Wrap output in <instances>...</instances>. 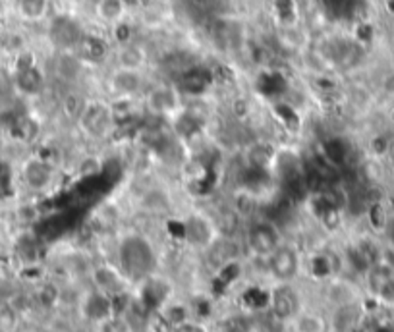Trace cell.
<instances>
[{
  "label": "cell",
  "mask_w": 394,
  "mask_h": 332,
  "mask_svg": "<svg viewBox=\"0 0 394 332\" xmlns=\"http://www.w3.org/2000/svg\"><path fill=\"white\" fill-rule=\"evenodd\" d=\"M159 267V255L149 238L144 234H126L118 242V269L128 282L141 284L151 279Z\"/></svg>",
  "instance_id": "1"
},
{
  "label": "cell",
  "mask_w": 394,
  "mask_h": 332,
  "mask_svg": "<svg viewBox=\"0 0 394 332\" xmlns=\"http://www.w3.org/2000/svg\"><path fill=\"white\" fill-rule=\"evenodd\" d=\"M46 83H49V72L39 64L30 51L14 56V66L10 72V87L18 97L25 101L43 97Z\"/></svg>",
  "instance_id": "2"
},
{
  "label": "cell",
  "mask_w": 394,
  "mask_h": 332,
  "mask_svg": "<svg viewBox=\"0 0 394 332\" xmlns=\"http://www.w3.org/2000/svg\"><path fill=\"white\" fill-rule=\"evenodd\" d=\"M61 178V166L56 160L43 155H31L22 160L18 168V184L20 188L30 191L33 196H46L56 189Z\"/></svg>",
  "instance_id": "3"
},
{
  "label": "cell",
  "mask_w": 394,
  "mask_h": 332,
  "mask_svg": "<svg viewBox=\"0 0 394 332\" xmlns=\"http://www.w3.org/2000/svg\"><path fill=\"white\" fill-rule=\"evenodd\" d=\"M76 128L85 139L91 141H105L113 136L116 126V118H114L113 103L99 97H87L84 103L82 113L76 118Z\"/></svg>",
  "instance_id": "4"
},
{
  "label": "cell",
  "mask_w": 394,
  "mask_h": 332,
  "mask_svg": "<svg viewBox=\"0 0 394 332\" xmlns=\"http://www.w3.org/2000/svg\"><path fill=\"white\" fill-rule=\"evenodd\" d=\"M186 98L182 97V93L178 91L172 82H159L153 83L147 87V91L141 97V103L145 106V113L153 114V116H160L172 120L176 114L184 108Z\"/></svg>",
  "instance_id": "5"
},
{
  "label": "cell",
  "mask_w": 394,
  "mask_h": 332,
  "mask_svg": "<svg viewBox=\"0 0 394 332\" xmlns=\"http://www.w3.org/2000/svg\"><path fill=\"white\" fill-rule=\"evenodd\" d=\"M243 240H246V248L251 255L267 259L282 243L281 226L269 217L253 219L246 228Z\"/></svg>",
  "instance_id": "6"
},
{
  "label": "cell",
  "mask_w": 394,
  "mask_h": 332,
  "mask_svg": "<svg viewBox=\"0 0 394 332\" xmlns=\"http://www.w3.org/2000/svg\"><path fill=\"white\" fill-rule=\"evenodd\" d=\"M267 307L269 315L282 325H288L303 311L302 295L292 282H277L267 295Z\"/></svg>",
  "instance_id": "7"
},
{
  "label": "cell",
  "mask_w": 394,
  "mask_h": 332,
  "mask_svg": "<svg viewBox=\"0 0 394 332\" xmlns=\"http://www.w3.org/2000/svg\"><path fill=\"white\" fill-rule=\"evenodd\" d=\"M144 70H129L114 66L106 77V89L113 98H141L147 91Z\"/></svg>",
  "instance_id": "8"
},
{
  "label": "cell",
  "mask_w": 394,
  "mask_h": 332,
  "mask_svg": "<svg viewBox=\"0 0 394 332\" xmlns=\"http://www.w3.org/2000/svg\"><path fill=\"white\" fill-rule=\"evenodd\" d=\"M267 272L274 282H294L302 271V257L300 251L292 243L282 242L265 259Z\"/></svg>",
  "instance_id": "9"
},
{
  "label": "cell",
  "mask_w": 394,
  "mask_h": 332,
  "mask_svg": "<svg viewBox=\"0 0 394 332\" xmlns=\"http://www.w3.org/2000/svg\"><path fill=\"white\" fill-rule=\"evenodd\" d=\"M85 27L77 18L70 14H58L51 18L46 27V37L54 51H76L80 39L84 37Z\"/></svg>",
  "instance_id": "10"
},
{
  "label": "cell",
  "mask_w": 394,
  "mask_h": 332,
  "mask_svg": "<svg viewBox=\"0 0 394 332\" xmlns=\"http://www.w3.org/2000/svg\"><path fill=\"white\" fill-rule=\"evenodd\" d=\"M215 82H217V77L212 74V68L203 66L199 62H196L188 70H184L180 76H176L172 79V83L182 93L184 98L207 97L212 91V87H215Z\"/></svg>",
  "instance_id": "11"
},
{
  "label": "cell",
  "mask_w": 394,
  "mask_h": 332,
  "mask_svg": "<svg viewBox=\"0 0 394 332\" xmlns=\"http://www.w3.org/2000/svg\"><path fill=\"white\" fill-rule=\"evenodd\" d=\"M85 70H87V64L74 51H54L49 76H53L56 82L66 85L68 89H74L77 83L84 79Z\"/></svg>",
  "instance_id": "12"
},
{
  "label": "cell",
  "mask_w": 394,
  "mask_h": 332,
  "mask_svg": "<svg viewBox=\"0 0 394 332\" xmlns=\"http://www.w3.org/2000/svg\"><path fill=\"white\" fill-rule=\"evenodd\" d=\"M74 53H76L87 66H99V64H103V62L113 54V45H110V41H108L105 35L85 30L84 37L80 39V43H77Z\"/></svg>",
  "instance_id": "13"
},
{
  "label": "cell",
  "mask_w": 394,
  "mask_h": 332,
  "mask_svg": "<svg viewBox=\"0 0 394 332\" xmlns=\"http://www.w3.org/2000/svg\"><path fill=\"white\" fill-rule=\"evenodd\" d=\"M215 228H217L215 220L207 219L201 212H191L190 217L182 222L184 240L191 243L193 248H209L217 240Z\"/></svg>",
  "instance_id": "14"
},
{
  "label": "cell",
  "mask_w": 394,
  "mask_h": 332,
  "mask_svg": "<svg viewBox=\"0 0 394 332\" xmlns=\"http://www.w3.org/2000/svg\"><path fill=\"white\" fill-rule=\"evenodd\" d=\"M91 282L95 290L103 292V294L116 298V295L126 294V276L122 274L120 269H113V267H95L91 271Z\"/></svg>",
  "instance_id": "15"
},
{
  "label": "cell",
  "mask_w": 394,
  "mask_h": 332,
  "mask_svg": "<svg viewBox=\"0 0 394 332\" xmlns=\"http://www.w3.org/2000/svg\"><path fill=\"white\" fill-rule=\"evenodd\" d=\"M114 66H120V68H129V70H144L147 66L149 60V54L141 43H137L136 39L124 43V45H116L114 51Z\"/></svg>",
  "instance_id": "16"
},
{
  "label": "cell",
  "mask_w": 394,
  "mask_h": 332,
  "mask_svg": "<svg viewBox=\"0 0 394 332\" xmlns=\"http://www.w3.org/2000/svg\"><path fill=\"white\" fill-rule=\"evenodd\" d=\"M82 313L85 315V319H89L93 323H101L103 319L110 317L114 313L113 298L99 292V290H93L82 302Z\"/></svg>",
  "instance_id": "17"
},
{
  "label": "cell",
  "mask_w": 394,
  "mask_h": 332,
  "mask_svg": "<svg viewBox=\"0 0 394 332\" xmlns=\"http://www.w3.org/2000/svg\"><path fill=\"white\" fill-rule=\"evenodd\" d=\"M129 8L132 6L126 0H95L93 12H95V18L99 22L114 27L116 23L128 20Z\"/></svg>",
  "instance_id": "18"
},
{
  "label": "cell",
  "mask_w": 394,
  "mask_h": 332,
  "mask_svg": "<svg viewBox=\"0 0 394 332\" xmlns=\"http://www.w3.org/2000/svg\"><path fill=\"white\" fill-rule=\"evenodd\" d=\"M362 319L360 305L354 302H346L336 305L333 319L329 321V326H333L334 332H352Z\"/></svg>",
  "instance_id": "19"
},
{
  "label": "cell",
  "mask_w": 394,
  "mask_h": 332,
  "mask_svg": "<svg viewBox=\"0 0 394 332\" xmlns=\"http://www.w3.org/2000/svg\"><path fill=\"white\" fill-rule=\"evenodd\" d=\"M51 12V0H18V14L25 22H43Z\"/></svg>",
  "instance_id": "20"
},
{
  "label": "cell",
  "mask_w": 394,
  "mask_h": 332,
  "mask_svg": "<svg viewBox=\"0 0 394 332\" xmlns=\"http://www.w3.org/2000/svg\"><path fill=\"white\" fill-rule=\"evenodd\" d=\"M18 188H20V184H18V170L8 160L0 159V203L12 199L15 196Z\"/></svg>",
  "instance_id": "21"
},
{
  "label": "cell",
  "mask_w": 394,
  "mask_h": 332,
  "mask_svg": "<svg viewBox=\"0 0 394 332\" xmlns=\"http://www.w3.org/2000/svg\"><path fill=\"white\" fill-rule=\"evenodd\" d=\"M292 325H294L296 332H326L331 328L329 321L321 313H315V311H302L292 321Z\"/></svg>",
  "instance_id": "22"
},
{
  "label": "cell",
  "mask_w": 394,
  "mask_h": 332,
  "mask_svg": "<svg viewBox=\"0 0 394 332\" xmlns=\"http://www.w3.org/2000/svg\"><path fill=\"white\" fill-rule=\"evenodd\" d=\"M222 332H255L258 331V319L248 313H232L222 319L220 323Z\"/></svg>",
  "instance_id": "23"
},
{
  "label": "cell",
  "mask_w": 394,
  "mask_h": 332,
  "mask_svg": "<svg viewBox=\"0 0 394 332\" xmlns=\"http://www.w3.org/2000/svg\"><path fill=\"white\" fill-rule=\"evenodd\" d=\"M41 243L43 242L35 232L23 234L15 243V251H18V255L23 263H35L39 259V253H41Z\"/></svg>",
  "instance_id": "24"
},
{
  "label": "cell",
  "mask_w": 394,
  "mask_h": 332,
  "mask_svg": "<svg viewBox=\"0 0 394 332\" xmlns=\"http://www.w3.org/2000/svg\"><path fill=\"white\" fill-rule=\"evenodd\" d=\"M0 49L6 54H10L12 58L18 56V54L25 53V51H30L23 35L18 33V31H4V33H0Z\"/></svg>",
  "instance_id": "25"
},
{
  "label": "cell",
  "mask_w": 394,
  "mask_h": 332,
  "mask_svg": "<svg viewBox=\"0 0 394 332\" xmlns=\"http://www.w3.org/2000/svg\"><path fill=\"white\" fill-rule=\"evenodd\" d=\"M273 12L277 14V20L281 27L296 25L298 20V6L294 0H273Z\"/></svg>",
  "instance_id": "26"
},
{
  "label": "cell",
  "mask_w": 394,
  "mask_h": 332,
  "mask_svg": "<svg viewBox=\"0 0 394 332\" xmlns=\"http://www.w3.org/2000/svg\"><path fill=\"white\" fill-rule=\"evenodd\" d=\"M97 332H132L129 325L126 323V319L113 313L110 317L103 319L101 323H97Z\"/></svg>",
  "instance_id": "27"
},
{
  "label": "cell",
  "mask_w": 394,
  "mask_h": 332,
  "mask_svg": "<svg viewBox=\"0 0 394 332\" xmlns=\"http://www.w3.org/2000/svg\"><path fill=\"white\" fill-rule=\"evenodd\" d=\"M163 317H165V321H167L172 328H178V326L184 325V323L188 321V311H186L184 305H165Z\"/></svg>",
  "instance_id": "28"
},
{
  "label": "cell",
  "mask_w": 394,
  "mask_h": 332,
  "mask_svg": "<svg viewBox=\"0 0 394 332\" xmlns=\"http://www.w3.org/2000/svg\"><path fill=\"white\" fill-rule=\"evenodd\" d=\"M39 302L45 303V305H54L56 300L61 298V292H58V288L54 286V284H43V286L39 288Z\"/></svg>",
  "instance_id": "29"
},
{
  "label": "cell",
  "mask_w": 394,
  "mask_h": 332,
  "mask_svg": "<svg viewBox=\"0 0 394 332\" xmlns=\"http://www.w3.org/2000/svg\"><path fill=\"white\" fill-rule=\"evenodd\" d=\"M8 89H12V87H10V77H6L0 72V106L4 105V101H6Z\"/></svg>",
  "instance_id": "30"
},
{
  "label": "cell",
  "mask_w": 394,
  "mask_h": 332,
  "mask_svg": "<svg viewBox=\"0 0 394 332\" xmlns=\"http://www.w3.org/2000/svg\"><path fill=\"white\" fill-rule=\"evenodd\" d=\"M0 14H2V4H0Z\"/></svg>",
  "instance_id": "31"
}]
</instances>
